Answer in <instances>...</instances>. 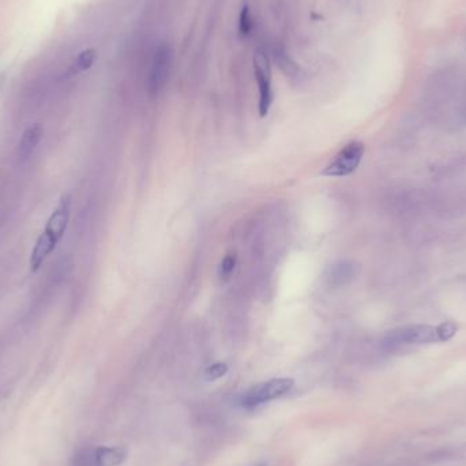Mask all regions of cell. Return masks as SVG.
<instances>
[{
	"label": "cell",
	"instance_id": "obj_1",
	"mask_svg": "<svg viewBox=\"0 0 466 466\" xmlns=\"http://www.w3.org/2000/svg\"><path fill=\"white\" fill-rule=\"evenodd\" d=\"M71 213V201L69 197L63 198L51 217L48 219L44 232L38 236L37 242L30 255V270L36 273L45 260L54 252L59 242L63 239Z\"/></svg>",
	"mask_w": 466,
	"mask_h": 466
},
{
	"label": "cell",
	"instance_id": "obj_2",
	"mask_svg": "<svg viewBox=\"0 0 466 466\" xmlns=\"http://www.w3.org/2000/svg\"><path fill=\"white\" fill-rule=\"evenodd\" d=\"M433 342H443L439 326L407 325L392 329L383 337V345L388 348L401 345H423Z\"/></svg>",
	"mask_w": 466,
	"mask_h": 466
},
{
	"label": "cell",
	"instance_id": "obj_3",
	"mask_svg": "<svg viewBox=\"0 0 466 466\" xmlns=\"http://www.w3.org/2000/svg\"><path fill=\"white\" fill-rule=\"evenodd\" d=\"M295 382L291 378H274L266 382H262L251 388L243 395L242 405L247 409H254L266 402L277 400L286 392H291Z\"/></svg>",
	"mask_w": 466,
	"mask_h": 466
},
{
	"label": "cell",
	"instance_id": "obj_4",
	"mask_svg": "<svg viewBox=\"0 0 466 466\" xmlns=\"http://www.w3.org/2000/svg\"><path fill=\"white\" fill-rule=\"evenodd\" d=\"M366 153L363 142H349L344 149L339 150L336 157L323 168L322 175L329 177H344L354 173L359 168Z\"/></svg>",
	"mask_w": 466,
	"mask_h": 466
},
{
	"label": "cell",
	"instance_id": "obj_5",
	"mask_svg": "<svg viewBox=\"0 0 466 466\" xmlns=\"http://www.w3.org/2000/svg\"><path fill=\"white\" fill-rule=\"evenodd\" d=\"M126 450L116 446L86 448L76 457L75 466H119L126 460Z\"/></svg>",
	"mask_w": 466,
	"mask_h": 466
},
{
	"label": "cell",
	"instance_id": "obj_6",
	"mask_svg": "<svg viewBox=\"0 0 466 466\" xmlns=\"http://www.w3.org/2000/svg\"><path fill=\"white\" fill-rule=\"evenodd\" d=\"M254 74L257 78L260 91V115L261 117L267 116L273 104V86H272V71L267 57L258 52L254 57Z\"/></svg>",
	"mask_w": 466,
	"mask_h": 466
},
{
	"label": "cell",
	"instance_id": "obj_7",
	"mask_svg": "<svg viewBox=\"0 0 466 466\" xmlns=\"http://www.w3.org/2000/svg\"><path fill=\"white\" fill-rule=\"evenodd\" d=\"M170 51L161 45L151 59L149 71V89L151 93H158L167 83L170 71Z\"/></svg>",
	"mask_w": 466,
	"mask_h": 466
},
{
	"label": "cell",
	"instance_id": "obj_8",
	"mask_svg": "<svg viewBox=\"0 0 466 466\" xmlns=\"http://www.w3.org/2000/svg\"><path fill=\"white\" fill-rule=\"evenodd\" d=\"M41 136H42V129L38 124L30 126L23 131L17 148V157L21 163L28 161L33 156L41 141Z\"/></svg>",
	"mask_w": 466,
	"mask_h": 466
},
{
	"label": "cell",
	"instance_id": "obj_9",
	"mask_svg": "<svg viewBox=\"0 0 466 466\" xmlns=\"http://www.w3.org/2000/svg\"><path fill=\"white\" fill-rule=\"evenodd\" d=\"M356 276V267L354 263L341 261L334 263L326 273V280L332 286H344L354 280Z\"/></svg>",
	"mask_w": 466,
	"mask_h": 466
},
{
	"label": "cell",
	"instance_id": "obj_10",
	"mask_svg": "<svg viewBox=\"0 0 466 466\" xmlns=\"http://www.w3.org/2000/svg\"><path fill=\"white\" fill-rule=\"evenodd\" d=\"M97 59V54L94 49H85L82 51L74 62L75 73H83L93 67L94 62Z\"/></svg>",
	"mask_w": 466,
	"mask_h": 466
},
{
	"label": "cell",
	"instance_id": "obj_11",
	"mask_svg": "<svg viewBox=\"0 0 466 466\" xmlns=\"http://www.w3.org/2000/svg\"><path fill=\"white\" fill-rule=\"evenodd\" d=\"M252 28H254V19L251 17L250 8H248V6H243L240 17H239L240 35L242 36H248L252 32Z\"/></svg>",
	"mask_w": 466,
	"mask_h": 466
},
{
	"label": "cell",
	"instance_id": "obj_12",
	"mask_svg": "<svg viewBox=\"0 0 466 466\" xmlns=\"http://www.w3.org/2000/svg\"><path fill=\"white\" fill-rule=\"evenodd\" d=\"M236 262H238V258L235 254H229L225 257L220 264V270H219V276L221 277V280H228L232 276V273L236 267Z\"/></svg>",
	"mask_w": 466,
	"mask_h": 466
},
{
	"label": "cell",
	"instance_id": "obj_13",
	"mask_svg": "<svg viewBox=\"0 0 466 466\" xmlns=\"http://www.w3.org/2000/svg\"><path fill=\"white\" fill-rule=\"evenodd\" d=\"M226 373H228V366L225 363H216L206 368L204 376H205L206 380H216V379L223 378Z\"/></svg>",
	"mask_w": 466,
	"mask_h": 466
}]
</instances>
